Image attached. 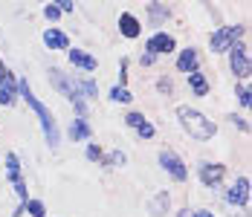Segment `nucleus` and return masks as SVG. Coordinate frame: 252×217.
Here are the masks:
<instances>
[{
	"instance_id": "20",
	"label": "nucleus",
	"mask_w": 252,
	"mask_h": 217,
	"mask_svg": "<svg viewBox=\"0 0 252 217\" xmlns=\"http://www.w3.org/2000/svg\"><path fill=\"white\" fill-rule=\"evenodd\" d=\"M107 101L130 107V104H133V93H130V87H125V84H113V87L107 90Z\"/></svg>"
},
{
	"instance_id": "40",
	"label": "nucleus",
	"mask_w": 252,
	"mask_h": 217,
	"mask_svg": "<svg viewBox=\"0 0 252 217\" xmlns=\"http://www.w3.org/2000/svg\"><path fill=\"white\" fill-rule=\"evenodd\" d=\"M58 217H61V215H58Z\"/></svg>"
},
{
	"instance_id": "38",
	"label": "nucleus",
	"mask_w": 252,
	"mask_h": 217,
	"mask_svg": "<svg viewBox=\"0 0 252 217\" xmlns=\"http://www.w3.org/2000/svg\"><path fill=\"white\" fill-rule=\"evenodd\" d=\"M177 217H191V209H189V206H183V209H177Z\"/></svg>"
},
{
	"instance_id": "2",
	"label": "nucleus",
	"mask_w": 252,
	"mask_h": 217,
	"mask_svg": "<svg viewBox=\"0 0 252 217\" xmlns=\"http://www.w3.org/2000/svg\"><path fill=\"white\" fill-rule=\"evenodd\" d=\"M177 122L189 133V139H194V142H212L218 136V124L209 119L203 110L191 107V104H180L177 107Z\"/></svg>"
},
{
	"instance_id": "33",
	"label": "nucleus",
	"mask_w": 252,
	"mask_h": 217,
	"mask_svg": "<svg viewBox=\"0 0 252 217\" xmlns=\"http://www.w3.org/2000/svg\"><path fill=\"white\" fill-rule=\"evenodd\" d=\"M55 3H58L61 15H73V12H76V3H73V0H55Z\"/></svg>"
},
{
	"instance_id": "32",
	"label": "nucleus",
	"mask_w": 252,
	"mask_h": 217,
	"mask_svg": "<svg viewBox=\"0 0 252 217\" xmlns=\"http://www.w3.org/2000/svg\"><path fill=\"white\" fill-rule=\"evenodd\" d=\"M21 98H15V96H9L6 90H0V107H15Z\"/></svg>"
},
{
	"instance_id": "18",
	"label": "nucleus",
	"mask_w": 252,
	"mask_h": 217,
	"mask_svg": "<svg viewBox=\"0 0 252 217\" xmlns=\"http://www.w3.org/2000/svg\"><path fill=\"white\" fill-rule=\"evenodd\" d=\"M145 212H148L151 217H165L168 212H171V194L168 191H157L151 200H148Z\"/></svg>"
},
{
	"instance_id": "5",
	"label": "nucleus",
	"mask_w": 252,
	"mask_h": 217,
	"mask_svg": "<svg viewBox=\"0 0 252 217\" xmlns=\"http://www.w3.org/2000/svg\"><path fill=\"white\" fill-rule=\"evenodd\" d=\"M223 194V203L232 206V209H250L252 203V180L247 174H238L235 180H232V186L229 188H220Z\"/></svg>"
},
{
	"instance_id": "26",
	"label": "nucleus",
	"mask_w": 252,
	"mask_h": 217,
	"mask_svg": "<svg viewBox=\"0 0 252 217\" xmlns=\"http://www.w3.org/2000/svg\"><path fill=\"white\" fill-rule=\"evenodd\" d=\"M26 215L29 217H47V203L38 200V197H29L26 200Z\"/></svg>"
},
{
	"instance_id": "36",
	"label": "nucleus",
	"mask_w": 252,
	"mask_h": 217,
	"mask_svg": "<svg viewBox=\"0 0 252 217\" xmlns=\"http://www.w3.org/2000/svg\"><path fill=\"white\" fill-rule=\"evenodd\" d=\"M191 217H215V212H209V209H191Z\"/></svg>"
},
{
	"instance_id": "29",
	"label": "nucleus",
	"mask_w": 252,
	"mask_h": 217,
	"mask_svg": "<svg viewBox=\"0 0 252 217\" xmlns=\"http://www.w3.org/2000/svg\"><path fill=\"white\" fill-rule=\"evenodd\" d=\"M9 186H12V191H15V197H18V203H26V200H29V188H26V180H24V177L12 180Z\"/></svg>"
},
{
	"instance_id": "3",
	"label": "nucleus",
	"mask_w": 252,
	"mask_h": 217,
	"mask_svg": "<svg viewBox=\"0 0 252 217\" xmlns=\"http://www.w3.org/2000/svg\"><path fill=\"white\" fill-rule=\"evenodd\" d=\"M47 78H50L52 90H55L58 96H64L70 104H73V113H76V119H87V113H90V104H87V101H84V98L76 93L73 72H64L61 67H50V70H47Z\"/></svg>"
},
{
	"instance_id": "30",
	"label": "nucleus",
	"mask_w": 252,
	"mask_h": 217,
	"mask_svg": "<svg viewBox=\"0 0 252 217\" xmlns=\"http://www.w3.org/2000/svg\"><path fill=\"white\" fill-rule=\"evenodd\" d=\"M226 119L232 122V124H235V127H238V130H241V133H250V130H252L250 119H244V116H241V113H229Z\"/></svg>"
},
{
	"instance_id": "4",
	"label": "nucleus",
	"mask_w": 252,
	"mask_h": 217,
	"mask_svg": "<svg viewBox=\"0 0 252 217\" xmlns=\"http://www.w3.org/2000/svg\"><path fill=\"white\" fill-rule=\"evenodd\" d=\"M247 41V24H220L209 35V52L215 55H226L235 44Z\"/></svg>"
},
{
	"instance_id": "25",
	"label": "nucleus",
	"mask_w": 252,
	"mask_h": 217,
	"mask_svg": "<svg viewBox=\"0 0 252 217\" xmlns=\"http://www.w3.org/2000/svg\"><path fill=\"white\" fill-rule=\"evenodd\" d=\"M84 156H87V162L101 165V159H104V148L96 145V142H87V145H84Z\"/></svg>"
},
{
	"instance_id": "7",
	"label": "nucleus",
	"mask_w": 252,
	"mask_h": 217,
	"mask_svg": "<svg viewBox=\"0 0 252 217\" xmlns=\"http://www.w3.org/2000/svg\"><path fill=\"white\" fill-rule=\"evenodd\" d=\"M226 174H229L226 162H215V159H200L197 162V180H200L203 188H209V191H220Z\"/></svg>"
},
{
	"instance_id": "16",
	"label": "nucleus",
	"mask_w": 252,
	"mask_h": 217,
	"mask_svg": "<svg viewBox=\"0 0 252 217\" xmlns=\"http://www.w3.org/2000/svg\"><path fill=\"white\" fill-rule=\"evenodd\" d=\"M73 84H76V93L87 104L93 101V98H99V84H96V78L93 75H78V72H73Z\"/></svg>"
},
{
	"instance_id": "27",
	"label": "nucleus",
	"mask_w": 252,
	"mask_h": 217,
	"mask_svg": "<svg viewBox=\"0 0 252 217\" xmlns=\"http://www.w3.org/2000/svg\"><path fill=\"white\" fill-rule=\"evenodd\" d=\"M133 133H136V136H139L142 142H151L154 136H157V124H154V122H142V124H139V127L133 130Z\"/></svg>"
},
{
	"instance_id": "11",
	"label": "nucleus",
	"mask_w": 252,
	"mask_h": 217,
	"mask_svg": "<svg viewBox=\"0 0 252 217\" xmlns=\"http://www.w3.org/2000/svg\"><path fill=\"white\" fill-rule=\"evenodd\" d=\"M145 52H151V55H174L177 52V38L171 32H165V29H159V32H151V38L145 41Z\"/></svg>"
},
{
	"instance_id": "22",
	"label": "nucleus",
	"mask_w": 252,
	"mask_h": 217,
	"mask_svg": "<svg viewBox=\"0 0 252 217\" xmlns=\"http://www.w3.org/2000/svg\"><path fill=\"white\" fill-rule=\"evenodd\" d=\"M127 165V154L122 148H113V151H104V159H101V168H125Z\"/></svg>"
},
{
	"instance_id": "39",
	"label": "nucleus",
	"mask_w": 252,
	"mask_h": 217,
	"mask_svg": "<svg viewBox=\"0 0 252 217\" xmlns=\"http://www.w3.org/2000/svg\"><path fill=\"white\" fill-rule=\"evenodd\" d=\"M0 162H3V156H0Z\"/></svg>"
},
{
	"instance_id": "17",
	"label": "nucleus",
	"mask_w": 252,
	"mask_h": 217,
	"mask_svg": "<svg viewBox=\"0 0 252 217\" xmlns=\"http://www.w3.org/2000/svg\"><path fill=\"white\" fill-rule=\"evenodd\" d=\"M186 81H189V93L194 98H206L212 93V81H209V75L206 72H191V75H186Z\"/></svg>"
},
{
	"instance_id": "21",
	"label": "nucleus",
	"mask_w": 252,
	"mask_h": 217,
	"mask_svg": "<svg viewBox=\"0 0 252 217\" xmlns=\"http://www.w3.org/2000/svg\"><path fill=\"white\" fill-rule=\"evenodd\" d=\"M235 98H238V107L241 110H252V84L250 81H238L235 84Z\"/></svg>"
},
{
	"instance_id": "10",
	"label": "nucleus",
	"mask_w": 252,
	"mask_h": 217,
	"mask_svg": "<svg viewBox=\"0 0 252 217\" xmlns=\"http://www.w3.org/2000/svg\"><path fill=\"white\" fill-rule=\"evenodd\" d=\"M174 55H177V61H174L177 72L191 75V72H200L203 70V55H200V49H197V47H183V49H177Z\"/></svg>"
},
{
	"instance_id": "19",
	"label": "nucleus",
	"mask_w": 252,
	"mask_h": 217,
	"mask_svg": "<svg viewBox=\"0 0 252 217\" xmlns=\"http://www.w3.org/2000/svg\"><path fill=\"white\" fill-rule=\"evenodd\" d=\"M3 165H6V180H9V183H12V180H18V177H24L21 156H18L15 151H6V154H3Z\"/></svg>"
},
{
	"instance_id": "8",
	"label": "nucleus",
	"mask_w": 252,
	"mask_h": 217,
	"mask_svg": "<svg viewBox=\"0 0 252 217\" xmlns=\"http://www.w3.org/2000/svg\"><path fill=\"white\" fill-rule=\"evenodd\" d=\"M157 165L165 171L174 183H189V165L183 162V156L177 151H171V148H162L157 154Z\"/></svg>"
},
{
	"instance_id": "12",
	"label": "nucleus",
	"mask_w": 252,
	"mask_h": 217,
	"mask_svg": "<svg viewBox=\"0 0 252 217\" xmlns=\"http://www.w3.org/2000/svg\"><path fill=\"white\" fill-rule=\"evenodd\" d=\"M171 18H174V9H171L168 3H159V0L145 3V21H148V26H151V32H159Z\"/></svg>"
},
{
	"instance_id": "6",
	"label": "nucleus",
	"mask_w": 252,
	"mask_h": 217,
	"mask_svg": "<svg viewBox=\"0 0 252 217\" xmlns=\"http://www.w3.org/2000/svg\"><path fill=\"white\" fill-rule=\"evenodd\" d=\"M226 61H229V72L238 78V81H250L252 78V52H250V44L241 41L226 52Z\"/></svg>"
},
{
	"instance_id": "13",
	"label": "nucleus",
	"mask_w": 252,
	"mask_h": 217,
	"mask_svg": "<svg viewBox=\"0 0 252 217\" xmlns=\"http://www.w3.org/2000/svg\"><path fill=\"white\" fill-rule=\"evenodd\" d=\"M41 44H44V49H50V52H67V49L73 47L70 44V35L61 26H47L41 32Z\"/></svg>"
},
{
	"instance_id": "28",
	"label": "nucleus",
	"mask_w": 252,
	"mask_h": 217,
	"mask_svg": "<svg viewBox=\"0 0 252 217\" xmlns=\"http://www.w3.org/2000/svg\"><path fill=\"white\" fill-rule=\"evenodd\" d=\"M142 122H148L142 110H133V107H130V110H125V124L130 127V130H136V127H139Z\"/></svg>"
},
{
	"instance_id": "14",
	"label": "nucleus",
	"mask_w": 252,
	"mask_h": 217,
	"mask_svg": "<svg viewBox=\"0 0 252 217\" xmlns=\"http://www.w3.org/2000/svg\"><path fill=\"white\" fill-rule=\"evenodd\" d=\"M116 29H119V35H122L125 41H139V35H142V21H139L133 12H122V15L116 18Z\"/></svg>"
},
{
	"instance_id": "15",
	"label": "nucleus",
	"mask_w": 252,
	"mask_h": 217,
	"mask_svg": "<svg viewBox=\"0 0 252 217\" xmlns=\"http://www.w3.org/2000/svg\"><path fill=\"white\" fill-rule=\"evenodd\" d=\"M67 136L73 142H81V145L93 142V124H90V119H76L73 116V122L67 124Z\"/></svg>"
},
{
	"instance_id": "24",
	"label": "nucleus",
	"mask_w": 252,
	"mask_h": 217,
	"mask_svg": "<svg viewBox=\"0 0 252 217\" xmlns=\"http://www.w3.org/2000/svg\"><path fill=\"white\" fill-rule=\"evenodd\" d=\"M174 78H171V75H159V78H157V81H154V90H157V93H159V96H174Z\"/></svg>"
},
{
	"instance_id": "9",
	"label": "nucleus",
	"mask_w": 252,
	"mask_h": 217,
	"mask_svg": "<svg viewBox=\"0 0 252 217\" xmlns=\"http://www.w3.org/2000/svg\"><path fill=\"white\" fill-rule=\"evenodd\" d=\"M67 64H70L78 75H93V72L99 70V58H96L93 52L81 49V47H70L67 49Z\"/></svg>"
},
{
	"instance_id": "37",
	"label": "nucleus",
	"mask_w": 252,
	"mask_h": 217,
	"mask_svg": "<svg viewBox=\"0 0 252 217\" xmlns=\"http://www.w3.org/2000/svg\"><path fill=\"white\" fill-rule=\"evenodd\" d=\"M26 215V203H18L15 209H12V217H24Z\"/></svg>"
},
{
	"instance_id": "34",
	"label": "nucleus",
	"mask_w": 252,
	"mask_h": 217,
	"mask_svg": "<svg viewBox=\"0 0 252 217\" xmlns=\"http://www.w3.org/2000/svg\"><path fill=\"white\" fill-rule=\"evenodd\" d=\"M127 64H130L127 58L119 61V81H116V84H125V87H127Z\"/></svg>"
},
{
	"instance_id": "1",
	"label": "nucleus",
	"mask_w": 252,
	"mask_h": 217,
	"mask_svg": "<svg viewBox=\"0 0 252 217\" xmlns=\"http://www.w3.org/2000/svg\"><path fill=\"white\" fill-rule=\"evenodd\" d=\"M18 87H21V98L29 104V110L38 116V124H41V133H44V142H47V148H50V151H55V148L61 145V127H58V119L52 116L50 107H47L41 98L35 96V90L29 87V81H26L24 75H21Z\"/></svg>"
},
{
	"instance_id": "31",
	"label": "nucleus",
	"mask_w": 252,
	"mask_h": 217,
	"mask_svg": "<svg viewBox=\"0 0 252 217\" xmlns=\"http://www.w3.org/2000/svg\"><path fill=\"white\" fill-rule=\"evenodd\" d=\"M157 61H159L157 55H151V52H145V49H142V55H139V67H142V70H151Z\"/></svg>"
},
{
	"instance_id": "35",
	"label": "nucleus",
	"mask_w": 252,
	"mask_h": 217,
	"mask_svg": "<svg viewBox=\"0 0 252 217\" xmlns=\"http://www.w3.org/2000/svg\"><path fill=\"white\" fill-rule=\"evenodd\" d=\"M9 70H12V67H9V64H6V61L0 58V84L6 81V75H9Z\"/></svg>"
},
{
	"instance_id": "23",
	"label": "nucleus",
	"mask_w": 252,
	"mask_h": 217,
	"mask_svg": "<svg viewBox=\"0 0 252 217\" xmlns=\"http://www.w3.org/2000/svg\"><path fill=\"white\" fill-rule=\"evenodd\" d=\"M41 18H44V21H47L50 26H58V24H61V18H64V15H61L58 3L52 0V3H44V9H41Z\"/></svg>"
}]
</instances>
